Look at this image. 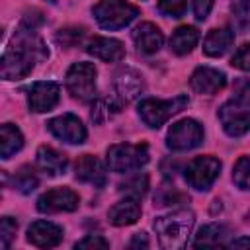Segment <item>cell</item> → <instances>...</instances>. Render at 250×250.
<instances>
[{
  "instance_id": "2",
  "label": "cell",
  "mask_w": 250,
  "mask_h": 250,
  "mask_svg": "<svg viewBox=\"0 0 250 250\" xmlns=\"http://www.w3.org/2000/svg\"><path fill=\"white\" fill-rule=\"evenodd\" d=\"M193 213L188 209H178L154 219V230L158 234V242L166 250H178L188 244V238L193 229Z\"/></svg>"
},
{
  "instance_id": "19",
  "label": "cell",
  "mask_w": 250,
  "mask_h": 250,
  "mask_svg": "<svg viewBox=\"0 0 250 250\" xmlns=\"http://www.w3.org/2000/svg\"><path fill=\"white\" fill-rule=\"evenodd\" d=\"M141 217V203L137 197H125L121 201H117L109 211H107V219L113 227H127L137 223Z\"/></svg>"
},
{
  "instance_id": "27",
  "label": "cell",
  "mask_w": 250,
  "mask_h": 250,
  "mask_svg": "<svg viewBox=\"0 0 250 250\" xmlns=\"http://www.w3.org/2000/svg\"><path fill=\"white\" fill-rule=\"evenodd\" d=\"M146 188H148V178L145 174L143 176L137 174V176L125 180L123 184H119V191L121 193H127L129 197H137V199L146 191Z\"/></svg>"
},
{
  "instance_id": "4",
  "label": "cell",
  "mask_w": 250,
  "mask_h": 250,
  "mask_svg": "<svg viewBox=\"0 0 250 250\" xmlns=\"http://www.w3.org/2000/svg\"><path fill=\"white\" fill-rule=\"evenodd\" d=\"M189 104L186 94H180L172 100H154V98H146L139 104L137 111L139 117L143 119V123L150 129H158L162 127L172 115H176L178 111H182L186 105Z\"/></svg>"
},
{
  "instance_id": "32",
  "label": "cell",
  "mask_w": 250,
  "mask_h": 250,
  "mask_svg": "<svg viewBox=\"0 0 250 250\" xmlns=\"http://www.w3.org/2000/svg\"><path fill=\"white\" fill-rule=\"evenodd\" d=\"M76 248H109V242L100 234H88L74 244Z\"/></svg>"
},
{
  "instance_id": "21",
  "label": "cell",
  "mask_w": 250,
  "mask_h": 250,
  "mask_svg": "<svg viewBox=\"0 0 250 250\" xmlns=\"http://www.w3.org/2000/svg\"><path fill=\"white\" fill-rule=\"evenodd\" d=\"M37 166L49 176H61V174H64V170L68 166V158H66V154L59 152L57 148L43 145L37 148Z\"/></svg>"
},
{
  "instance_id": "23",
  "label": "cell",
  "mask_w": 250,
  "mask_h": 250,
  "mask_svg": "<svg viewBox=\"0 0 250 250\" xmlns=\"http://www.w3.org/2000/svg\"><path fill=\"white\" fill-rule=\"evenodd\" d=\"M23 146V135L14 123H4L0 129V156L4 160L12 158Z\"/></svg>"
},
{
  "instance_id": "6",
  "label": "cell",
  "mask_w": 250,
  "mask_h": 250,
  "mask_svg": "<svg viewBox=\"0 0 250 250\" xmlns=\"http://www.w3.org/2000/svg\"><path fill=\"white\" fill-rule=\"evenodd\" d=\"M66 90L78 102L96 100V66L92 62H74L66 72Z\"/></svg>"
},
{
  "instance_id": "39",
  "label": "cell",
  "mask_w": 250,
  "mask_h": 250,
  "mask_svg": "<svg viewBox=\"0 0 250 250\" xmlns=\"http://www.w3.org/2000/svg\"><path fill=\"white\" fill-rule=\"evenodd\" d=\"M45 2H49V4H55V2H57V0H45Z\"/></svg>"
},
{
  "instance_id": "37",
  "label": "cell",
  "mask_w": 250,
  "mask_h": 250,
  "mask_svg": "<svg viewBox=\"0 0 250 250\" xmlns=\"http://www.w3.org/2000/svg\"><path fill=\"white\" fill-rule=\"evenodd\" d=\"M129 246L131 248H148V238H146V234L145 232H137L135 236H133V240L129 242Z\"/></svg>"
},
{
  "instance_id": "29",
  "label": "cell",
  "mask_w": 250,
  "mask_h": 250,
  "mask_svg": "<svg viewBox=\"0 0 250 250\" xmlns=\"http://www.w3.org/2000/svg\"><path fill=\"white\" fill-rule=\"evenodd\" d=\"M188 199H189V197H186L184 193H180L174 186H172V188L162 186V189H160L158 195L154 197L156 205H176V203H184V201H188Z\"/></svg>"
},
{
  "instance_id": "20",
  "label": "cell",
  "mask_w": 250,
  "mask_h": 250,
  "mask_svg": "<svg viewBox=\"0 0 250 250\" xmlns=\"http://www.w3.org/2000/svg\"><path fill=\"white\" fill-rule=\"evenodd\" d=\"M234 43V33L230 27H215L203 39V53L207 57H223Z\"/></svg>"
},
{
  "instance_id": "25",
  "label": "cell",
  "mask_w": 250,
  "mask_h": 250,
  "mask_svg": "<svg viewBox=\"0 0 250 250\" xmlns=\"http://www.w3.org/2000/svg\"><path fill=\"white\" fill-rule=\"evenodd\" d=\"M39 186V178L31 166H21L14 176V188L20 193H31Z\"/></svg>"
},
{
  "instance_id": "16",
  "label": "cell",
  "mask_w": 250,
  "mask_h": 250,
  "mask_svg": "<svg viewBox=\"0 0 250 250\" xmlns=\"http://www.w3.org/2000/svg\"><path fill=\"white\" fill-rule=\"evenodd\" d=\"M62 229L51 221H35L27 229V242L37 248H53L61 244Z\"/></svg>"
},
{
  "instance_id": "26",
  "label": "cell",
  "mask_w": 250,
  "mask_h": 250,
  "mask_svg": "<svg viewBox=\"0 0 250 250\" xmlns=\"http://www.w3.org/2000/svg\"><path fill=\"white\" fill-rule=\"evenodd\" d=\"M232 182L240 189H250V154H244L236 160L232 168Z\"/></svg>"
},
{
  "instance_id": "10",
  "label": "cell",
  "mask_w": 250,
  "mask_h": 250,
  "mask_svg": "<svg viewBox=\"0 0 250 250\" xmlns=\"http://www.w3.org/2000/svg\"><path fill=\"white\" fill-rule=\"evenodd\" d=\"M47 129L53 137H57L62 143L68 145H82L86 141V127L82 121L72 113H62L59 117H53L47 121Z\"/></svg>"
},
{
  "instance_id": "7",
  "label": "cell",
  "mask_w": 250,
  "mask_h": 250,
  "mask_svg": "<svg viewBox=\"0 0 250 250\" xmlns=\"http://www.w3.org/2000/svg\"><path fill=\"white\" fill-rule=\"evenodd\" d=\"M203 127L197 119L186 117L176 121L174 125H170L168 135H166V146L174 152H184V150H191L195 146H199L203 143Z\"/></svg>"
},
{
  "instance_id": "5",
  "label": "cell",
  "mask_w": 250,
  "mask_h": 250,
  "mask_svg": "<svg viewBox=\"0 0 250 250\" xmlns=\"http://www.w3.org/2000/svg\"><path fill=\"white\" fill-rule=\"evenodd\" d=\"M148 146L145 143L141 145H129V143H121V145H113L107 148V168L113 172H133L139 170L141 166H145L148 162Z\"/></svg>"
},
{
  "instance_id": "17",
  "label": "cell",
  "mask_w": 250,
  "mask_h": 250,
  "mask_svg": "<svg viewBox=\"0 0 250 250\" xmlns=\"http://www.w3.org/2000/svg\"><path fill=\"white\" fill-rule=\"evenodd\" d=\"M131 37H133L137 49H139L141 53H146V55L156 53V51L162 47V43H164L162 31L158 29V25H154V23H150V21L139 23V25L131 31Z\"/></svg>"
},
{
  "instance_id": "8",
  "label": "cell",
  "mask_w": 250,
  "mask_h": 250,
  "mask_svg": "<svg viewBox=\"0 0 250 250\" xmlns=\"http://www.w3.org/2000/svg\"><path fill=\"white\" fill-rule=\"evenodd\" d=\"M217 117L229 137H242L250 131V104L238 98L225 102L219 107Z\"/></svg>"
},
{
  "instance_id": "22",
  "label": "cell",
  "mask_w": 250,
  "mask_h": 250,
  "mask_svg": "<svg viewBox=\"0 0 250 250\" xmlns=\"http://www.w3.org/2000/svg\"><path fill=\"white\" fill-rule=\"evenodd\" d=\"M199 41V31L193 25H180L170 37V51L178 57H184L193 51Z\"/></svg>"
},
{
  "instance_id": "11",
  "label": "cell",
  "mask_w": 250,
  "mask_h": 250,
  "mask_svg": "<svg viewBox=\"0 0 250 250\" xmlns=\"http://www.w3.org/2000/svg\"><path fill=\"white\" fill-rule=\"evenodd\" d=\"M78 203H80V197L74 189L53 188L37 199V209L41 213H61V211L70 213V211L78 209Z\"/></svg>"
},
{
  "instance_id": "1",
  "label": "cell",
  "mask_w": 250,
  "mask_h": 250,
  "mask_svg": "<svg viewBox=\"0 0 250 250\" xmlns=\"http://www.w3.org/2000/svg\"><path fill=\"white\" fill-rule=\"evenodd\" d=\"M35 16V12H33ZM27 14L18 27L10 47L4 51L2 61H0V74L4 80H21L25 78L37 61L47 59L49 51L43 45L41 37L37 35V25L43 21L41 18H33Z\"/></svg>"
},
{
  "instance_id": "14",
  "label": "cell",
  "mask_w": 250,
  "mask_h": 250,
  "mask_svg": "<svg viewBox=\"0 0 250 250\" xmlns=\"http://www.w3.org/2000/svg\"><path fill=\"white\" fill-rule=\"evenodd\" d=\"M74 176H76V180H80L84 184H92L94 188H104L107 182L105 168H104L102 160L98 156H92V154H82L76 160Z\"/></svg>"
},
{
  "instance_id": "3",
  "label": "cell",
  "mask_w": 250,
  "mask_h": 250,
  "mask_svg": "<svg viewBox=\"0 0 250 250\" xmlns=\"http://www.w3.org/2000/svg\"><path fill=\"white\" fill-rule=\"evenodd\" d=\"M92 14L100 27L115 31L129 25L139 16V6L129 0H100L92 8Z\"/></svg>"
},
{
  "instance_id": "36",
  "label": "cell",
  "mask_w": 250,
  "mask_h": 250,
  "mask_svg": "<svg viewBox=\"0 0 250 250\" xmlns=\"http://www.w3.org/2000/svg\"><path fill=\"white\" fill-rule=\"evenodd\" d=\"M232 12H236L238 16H244L250 10V0H230Z\"/></svg>"
},
{
  "instance_id": "35",
  "label": "cell",
  "mask_w": 250,
  "mask_h": 250,
  "mask_svg": "<svg viewBox=\"0 0 250 250\" xmlns=\"http://www.w3.org/2000/svg\"><path fill=\"white\" fill-rule=\"evenodd\" d=\"M234 98L250 104V80L248 78H242L234 84Z\"/></svg>"
},
{
  "instance_id": "33",
  "label": "cell",
  "mask_w": 250,
  "mask_h": 250,
  "mask_svg": "<svg viewBox=\"0 0 250 250\" xmlns=\"http://www.w3.org/2000/svg\"><path fill=\"white\" fill-rule=\"evenodd\" d=\"M84 35V29H61V33L57 35V39L64 45V47H72L80 41V37Z\"/></svg>"
},
{
  "instance_id": "38",
  "label": "cell",
  "mask_w": 250,
  "mask_h": 250,
  "mask_svg": "<svg viewBox=\"0 0 250 250\" xmlns=\"http://www.w3.org/2000/svg\"><path fill=\"white\" fill-rule=\"evenodd\" d=\"M230 246H232V248H250V238H248V236H240V238L232 240Z\"/></svg>"
},
{
  "instance_id": "24",
  "label": "cell",
  "mask_w": 250,
  "mask_h": 250,
  "mask_svg": "<svg viewBox=\"0 0 250 250\" xmlns=\"http://www.w3.org/2000/svg\"><path fill=\"white\" fill-rule=\"evenodd\" d=\"M227 232L229 230L223 225H217V223L205 225V227H201L197 230L195 240H193V246H219V244H223Z\"/></svg>"
},
{
  "instance_id": "15",
  "label": "cell",
  "mask_w": 250,
  "mask_h": 250,
  "mask_svg": "<svg viewBox=\"0 0 250 250\" xmlns=\"http://www.w3.org/2000/svg\"><path fill=\"white\" fill-rule=\"evenodd\" d=\"M113 86H115V94L117 98L121 100V104H127V102H133L135 98H139L145 90V82H143V76L133 70V68H121L117 74H115V80H113Z\"/></svg>"
},
{
  "instance_id": "28",
  "label": "cell",
  "mask_w": 250,
  "mask_h": 250,
  "mask_svg": "<svg viewBox=\"0 0 250 250\" xmlns=\"http://www.w3.org/2000/svg\"><path fill=\"white\" fill-rule=\"evenodd\" d=\"M186 10V0H158V12L166 18H182Z\"/></svg>"
},
{
  "instance_id": "9",
  "label": "cell",
  "mask_w": 250,
  "mask_h": 250,
  "mask_svg": "<svg viewBox=\"0 0 250 250\" xmlns=\"http://www.w3.org/2000/svg\"><path fill=\"white\" fill-rule=\"evenodd\" d=\"M219 174H221V160L211 154L197 156L186 166V182L189 188L197 191H207L213 186V182L219 178Z\"/></svg>"
},
{
  "instance_id": "12",
  "label": "cell",
  "mask_w": 250,
  "mask_h": 250,
  "mask_svg": "<svg viewBox=\"0 0 250 250\" xmlns=\"http://www.w3.org/2000/svg\"><path fill=\"white\" fill-rule=\"evenodd\" d=\"M59 94H61V88H59L57 82H51V80L35 82V84L29 88L27 105H29V109L35 111V113L51 111V109L59 104Z\"/></svg>"
},
{
  "instance_id": "18",
  "label": "cell",
  "mask_w": 250,
  "mask_h": 250,
  "mask_svg": "<svg viewBox=\"0 0 250 250\" xmlns=\"http://www.w3.org/2000/svg\"><path fill=\"white\" fill-rule=\"evenodd\" d=\"M88 55L105 61V62H117L125 57V47L121 41L111 39V37H94L86 45Z\"/></svg>"
},
{
  "instance_id": "30",
  "label": "cell",
  "mask_w": 250,
  "mask_h": 250,
  "mask_svg": "<svg viewBox=\"0 0 250 250\" xmlns=\"http://www.w3.org/2000/svg\"><path fill=\"white\" fill-rule=\"evenodd\" d=\"M16 230H18V221L12 217H2V221H0V244H2V248L10 246L12 238L16 236Z\"/></svg>"
},
{
  "instance_id": "31",
  "label": "cell",
  "mask_w": 250,
  "mask_h": 250,
  "mask_svg": "<svg viewBox=\"0 0 250 250\" xmlns=\"http://www.w3.org/2000/svg\"><path fill=\"white\" fill-rule=\"evenodd\" d=\"M230 64L238 70H250V43H244L242 47H238V51L230 59Z\"/></svg>"
},
{
  "instance_id": "13",
  "label": "cell",
  "mask_w": 250,
  "mask_h": 250,
  "mask_svg": "<svg viewBox=\"0 0 250 250\" xmlns=\"http://www.w3.org/2000/svg\"><path fill=\"white\" fill-rule=\"evenodd\" d=\"M227 84L225 72L211 66H197L189 78V86L197 94H217Z\"/></svg>"
},
{
  "instance_id": "34",
  "label": "cell",
  "mask_w": 250,
  "mask_h": 250,
  "mask_svg": "<svg viewBox=\"0 0 250 250\" xmlns=\"http://www.w3.org/2000/svg\"><path fill=\"white\" fill-rule=\"evenodd\" d=\"M213 2H215V0H191V6H193V16H195L199 21H203V20L209 16V12H211Z\"/></svg>"
}]
</instances>
